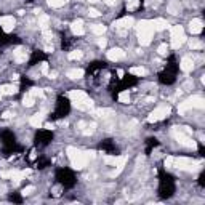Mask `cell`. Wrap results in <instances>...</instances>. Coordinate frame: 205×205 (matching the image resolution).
Wrapping results in <instances>:
<instances>
[{
  "label": "cell",
  "instance_id": "6da1fadb",
  "mask_svg": "<svg viewBox=\"0 0 205 205\" xmlns=\"http://www.w3.org/2000/svg\"><path fill=\"white\" fill-rule=\"evenodd\" d=\"M136 32H138V40L143 47H147L152 40L154 36V27H152V21L147 19H141L138 24H136Z\"/></svg>",
  "mask_w": 205,
  "mask_h": 205
},
{
  "label": "cell",
  "instance_id": "7a4b0ae2",
  "mask_svg": "<svg viewBox=\"0 0 205 205\" xmlns=\"http://www.w3.org/2000/svg\"><path fill=\"white\" fill-rule=\"evenodd\" d=\"M172 135L175 136V140H176L179 144H183V146H186V147H191V149H196V147H197L196 141L191 138L192 130H191L189 127H173Z\"/></svg>",
  "mask_w": 205,
  "mask_h": 205
},
{
  "label": "cell",
  "instance_id": "3957f363",
  "mask_svg": "<svg viewBox=\"0 0 205 205\" xmlns=\"http://www.w3.org/2000/svg\"><path fill=\"white\" fill-rule=\"evenodd\" d=\"M203 106H205L203 98H202V96H199V95H194V96L188 98L184 102H181L179 107H178V112H179V114H184L186 111L194 109V107H196V109H203Z\"/></svg>",
  "mask_w": 205,
  "mask_h": 205
},
{
  "label": "cell",
  "instance_id": "277c9868",
  "mask_svg": "<svg viewBox=\"0 0 205 205\" xmlns=\"http://www.w3.org/2000/svg\"><path fill=\"white\" fill-rule=\"evenodd\" d=\"M95 157H96V152H95V151H80V152H79V155L71 160V165H72L74 170H82V168H83L90 160H92V159H95Z\"/></svg>",
  "mask_w": 205,
  "mask_h": 205
},
{
  "label": "cell",
  "instance_id": "5b68a950",
  "mask_svg": "<svg viewBox=\"0 0 205 205\" xmlns=\"http://www.w3.org/2000/svg\"><path fill=\"white\" fill-rule=\"evenodd\" d=\"M200 167V164L191 160L188 157H173V164L172 168H179V170H188V172H192V170H197Z\"/></svg>",
  "mask_w": 205,
  "mask_h": 205
},
{
  "label": "cell",
  "instance_id": "8992f818",
  "mask_svg": "<svg viewBox=\"0 0 205 205\" xmlns=\"http://www.w3.org/2000/svg\"><path fill=\"white\" fill-rule=\"evenodd\" d=\"M170 36H172V47H173V48H179L181 45L186 42V36H184L183 26H173V27H170Z\"/></svg>",
  "mask_w": 205,
  "mask_h": 205
},
{
  "label": "cell",
  "instance_id": "52a82bcc",
  "mask_svg": "<svg viewBox=\"0 0 205 205\" xmlns=\"http://www.w3.org/2000/svg\"><path fill=\"white\" fill-rule=\"evenodd\" d=\"M170 112H172V107L167 106V104H162V106L155 107V109L149 114L147 122H149V123H154V122H159V120H164L165 117L170 116Z\"/></svg>",
  "mask_w": 205,
  "mask_h": 205
},
{
  "label": "cell",
  "instance_id": "ba28073f",
  "mask_svg": "<svg viewBox=\"0 0 205 205\" xmlns=\"http://www.w3.org/2000/svg\"><path fill=\"white\" fill-rule=\"evenodd\" d=\"M112 26L116 27V29H130V27L135 26V19L131 16H123V18L117 19Z\"/></svg>",
  "mask_w": 205,
  "mask_h": 205
},
{
  "label": "cell",
  "instance_id": "9c48e42d",
  "mask_svg": "<svg viewBox=\"0 0 205 205\" xmlns=\"http://www.w3.org/2000/svg\"><path fill=\"white\" fill-rule=\"evenodd\" d=\"M15 24H16V19L13 16H2L0 18V26L5 32H11L15 29Z\"/></svg>",
  "mask_w": 205,
  "mask_h": 205
},
{
  "label": "cell",
  "instance_id": "30bf717a",
  "mask_svg": "<svg viewBox=\"0 0 205 205\" xmlns=\"http://www.w3.org/2000/svg\"><path fill=\"white\" fill-rule=\"evenodd\" d=\"M74 107H77L79 111H92L93 109V101L90 99L88 96L80 99V101H77V102H72Z\"/></svg>",
  "mask_w": 205,
  "mask_h": 205
},
{
  "label": "cell",
  "instance_id": "8fae6325",
  "mask_svg": "<svg viewBox=\"0 0 205 205\" xmlns=\"http://www.w3.org/2000/svg\"><path fill=\"white\" fill-rule=\"evenodd\" d=\"M125 160H127V157H125V155H122V157H111V155H106V157H104V162H106V164L114 165V167H119V168H123Z\"/></svg>",
  "mask_w": 205,
  "mask_h": 205
},
{
  "label": "cell",
  "instance_id": "7c38bea8",
  "mask_svg": "<svg viewBox=\"0 0 205 205\" xmlns=\"http://www.w3.org/2000/svg\"><path fill=\"white\" fill-rule=\"evenodd\" d=\"M107 58L111 61H120V60L125 58V51L122 48H112V50L107 51Z\"/></svg>",
  "mask_w": 205,
  "mask_h": 205
},
{
  "label": "cell",
  "instance_id": "4fadbf2b",
  "mask_svg": "<svg viewBox=\"0 0 205 205\" xmlns=\"http://www.w3.org/2000/svg\"><path fill=\"white\" fill-rule=\"evenodd\" d=\"M43 119H45V112H37V114H34V116L29 119V123L32 125V127H36V128H40L43 125Z\"/></svg>",
  "mask_w": 205,
  "mask_h": 205
},
{
  "label": "cell",
  "instance_id": "5bb4252c",
  "mask_svg": "<svg viewBox=\"0 0 205 205\" xmlns=\"http://www.w3.org/2000/svg\"><path fill=\"white\" fill-rule=\"evenodd\" d=\"M13 56H15V61H16V63H26L27 58H29L27 51H26L24 48H21V47L13 51Z\"/></svg>",
  "mask_w": 205,
  "mask_h": 205
},
{
  "label": "cell",
  "instance_id": "9a60e30c",
  "mask_svg": "<svg viewBox=\"0 0 205 205\" xmlns=\"http://www.w3.org/2000/svg\"><path fill=\"white\" fill-rule=\"evenodd\" d=\"M67 96H69V99H71L72 102H77V101L87 98L88 95H87L85 92H82V90H71V92L67 93Z\"/></svg>",
  "mask_w": 205,
  "mask_h": 205
},
{
  "label": "cell",
  "instance_id": "2e32d148",
  "mask_svg": "<svg viewBox=\"0 0 205 205\" xmlns=\"http://www.w3.org/2000/svg\"><path fill=\"white\" fill-rule=\"evenodd\" d=\"M202 29H203V22L200 19H192L189 22V31H191V34H194V36L196 34H200Z\"/></svg>",
  "mask_w": 205,
  "mask_h": 205
},
{
  "label": "cell",
  "instance_id": "e0dca14e",
  "mask_svg": "<svg viewBox=\"0 0 205 205\" xmlns=\"http://www.w3.org/2000/svg\"><path fill=\"white\" fill-rule=\"evenodd\" d=\"M179 67H181V71H183V72H191L192 69H194V61H192L189 56H184V58L181 60Z\"/></svg>",
  "mask_w": 205,
  "mask_h": 205
},
{
  "label": "cell",
  "instance_id": "ac0fdd59",
  "mask_svg": "<svg viewBox=\"0 0 205 205\" xmlns=\"http://www.w3.org/2000/svg\"><path fill=\"white\" fill-rule=\"evenodd\" d=\"M71 31L75 34V36H83V32H85V29H83V21H82V19H75L72 24H71Z\"/></svg>",
  "mask_w": 205,
  "mask_h": 205
},
{
  "label": "cell",
  "instance_id": "d6986e66",
  "mask_svg": "<svg viewBox=\"0 0 205 205\" xmlns=\"http://www.w3.org/2000/svg\"><path fill=\"white\" fill-rule=\"evenodd\" d=\"M152 27H154V31H165L168 27V22L164 18H157L152 21Z\"/></svg>",
  "mask_w": 205,
  "mask_h": 205
},
{
  "label": "cell",
  "instance_id": "ffe728a7",
  "mask_svg": "<svg viewBox=\"0 0 205 205\" xmlns=\"http://www.w3.org/2000/svg\"><path fill=\"white\" fill-rule=\"evenodd\" d=\"M167 10H168V13H170V15H173V16L179 15V10H181L179 2H178V0H172V2L167 5Z\"/></svg>",
  "mask_w": 205,
  "mask_h": 205
},
{
  "label": "cell",
  "instance_id": "44dd1931",
  "mask_svg": "<svg viewBox=\"0 0 205 205\" xmlns=\"http://www.w3.org/2000/svg\"><path fill=\"white\" fill-rule=\"evenodd\" d=\"M66 75L69 77L71 80H79V79L83 77V71L82 69H71V71H67Z\"/></svg>",
  "mask_w": 205,
  "mask_h": 205
},
{
  "label": "cell",
  "instance_id": "7402d4cb",
  "mask_svg": "<svg viewBox=\"0 0 205 205\" xmlns=\"http://www.w3.org/2000/svg\"><path fill=\"white\" fill-rule=\"evenodd\" d=\"M18 92V90H16V87L15 85H2V87H0V93H2V95H15Z\"/></svg>",
  "mask_w": 205,
  "mask_h": 205
},
{
  "label": "cell",
  "instance_id": "603a6c76",
  "mask_svg": "<svg viewBox=\"0 0 205 205\" xmlns=\"http://www.w3.org/2000/svg\"><path fill=\"white\" fill-rule=\"evenodd\" d=\"M48 21H50V18L47 15H43V13L39 15V26H40L42 31L43 29H48Z\"/></svg>",
  "mask_w": 205,
  "mask_h": 205
},
{
  "label": "cell",
  "instance_id": "cb8c5ba5",
  "mask_svg": "<svg viewBox=\"0 0 205 205\" xmlns=\"http://www.w3.org/2000/svg\"><path fill=\"white\" fill-rule=\"evenodd\" d=\"M95 116H98V117H102V119H106V117L112 116V109H106V107L96 109V111H95Z\"/></svg>",
  "mask_w": 205,
  "mask_h": 205
},
{
  "label": "cell",
  "instance_id": "d4e9b609",
  "mask_svg": "<svg viewBox=\"0 0 205 205\" xmlns=\"http://www.w3.org/2000/svg\"><path fill=\"white\" fill-rule=\"evenodd\" d=\"M189 48L191 50H202L203 48V43L199 39H191L189 40Z\"/></svg>",
  "mask_w": 205,
  "mask_h": 205
},
{
  "label": "cell",
  "instance_id": "484cf974",
  "mask_svg": "<svg viewBox=\"0 0 205 205\" xmlns=\"http://www.w3.org/2000/svg\"><path fill=\"white\" fill-rule=\"evenodd\" d=\"M22 104H24L26 107H31V106H34V104H36V98H34L31 93H27L24 98H22Z\"/></svg>",
  "mask_w": 205,
  "mask_h": 205
},
{
  "label": "cell",
  "instance_id": "4316f807",
  "mask_svg": "<svg viewBox=\"0 0 205 205\" xmlns=\"http://www.w3.org/2000/svg\"><path fill=\"white\" fill-rule=\"evenodd\" d=\"M92 32L96 34V36H102V34L106 32V26H102V24H93V26H92Z\"/></svg>",
  "mask_w": 205,
  "mask_h": 205
},
{
  "label": "cell",
  "instance_id": "83f0119b",
  "mask_svg": "<svg viewBox=\"0 0 205 205\" xmlns=\"http://www.w3.org/2000/svg\"><path fill=\"white\" fill-rule=\"evenodd\" d=\"M47 2H48V5H50L51 8H61V7L66 5L67 0H47Z\"/></svg>",
  "mask_w": 205,
  "mask_h": 205
},
{
  "label": "cell",
  "instance_id": "f1b7e54d",
  "mask_svg": "<svg viewBox=\"0 0 205 205\" xmlns=\"http://www.w3.org/2000/svg\"><path fill=\"white\" fill-rule=\"evenodd\" d=\"M130 74H133V75H146V69L144 67H141V66H136V67H131L130 69Z\"/></svg>",
  "mask_w": 205,
  "mask_h": 205
},
{
  "label": "cell",
  "instance_id": "f546056e",
  "mask_svg": "<svg viewBox=\"0 0 205 205\" xmlns=\"http://www.w3.org/2000/svg\"><path fill=\"white\" fill-rule=\"evenodd\" d=\"M140 7V0H127V10L128 11H133Z\"/></svg>",
  "mask_w": 205,
  "mask_h": 205
},
{
  "label": "cell",
  "instance_id": "4dcf8cb0",
  "mask_svg": "<svg viewBox=\"0 0 205 205\" xmlns=\"http://www.w3.org/2000/svg\"><path fill=\"white\" fill-rule=\"evenodd\" d=\"M34 98H43L45 96V92L43 90H40V88H31V92H29Z\"/></svg>",
  "mask_w": 205,
  "mask_h": 205
},
{
  "label": "cell",
  "instance_id": "1f68e13d",
  "mask_svg": "<svg viewBox=\"0 0 205 205\" xmlns=\"http://www.w3.org/2000/svg\"><path fill=\"white\" fill-rule=\"evenodd\" d=\"M119 101L123 102V104H128V101H130V93L128 92H122L119 95Z\"/></svg>",
  "mask_w": 205,
  "mask_h": 205
},
{
  "label": "cell",
  "instance_id": "d6a6232c",
  "mask_svg": "<svg viewBox=\"0 0 205 205\" xmlns=\"http://www.w3.org/2000/svg\"><path fill=\"white\" fill-rule=\"evenodd\" d=\"M67 58H69V60H80L82 58V51H79V50L71 51L69 55H67Z\"/></svg>",
  "mask_w": 205,
  "mask_h": 205
},
{
  "label": "cell",
  "instance_id": "836d02e7",
  "mask_svg": "<svg viewBox=\"0 0 205 205\" xmlns=\"http://www.w3.org/2000/svg\"><path fill=\"white\" fill-rule=\"evenodd\" d=\"M157 51H159V55H162V56H165L167 53H168V45L167 43H162L160 47L157 48Z\"/></svg>",
  "mask_w": 205,
  "mask_h": 205
},
{
  "label": "cell",
  "instance_id": "e575fe53",
  "mask_svg": "<svg viewBox=\"0 0 205 205\" xmlns=\"http://www.w3.org/2000/svg\"><path fill=\"white\" fill-rule=\"evenodd\" d=\"M42 34H43V39H45V40H48V42H50V40H51V37H53V34H51V31H50V29H43V31H42Z\"/></svg>",
  "mask_w": 205,
  "mask_h": 205
},
{
  "label": "cell",
  "instance_id": "d590c367",
  "mask_svg": "<svg viewBox=\"0 0 205 205\" xmlns=\"http://www.w3.org/2000/svg\"><path fill=\"white\" fill-rule=\"evenodd\" d=\"M96 128V123H90L88 125V130H83V135H93Z\"/></svg>",
  "mask_w": 205,
  "mask_h": 205
},
{
  "label": "cell",
  "instance_id": "8d00e7d4",
  "mask_svg": "<svg viewBox=\"0 0 205 205\" xmlns=\"http://www.w3.org/2000/svg\"><path fill=\"white\" fill-rule=\"evenodd\" d=\"M34 191H36V188H34V186H27V188L22 189V196H31Z\"/></svg>",
  "mask_w": 205,
  "mask_h": 205
},
{
  "label": "cell",
  "instance_id": "74e56055",
  "mask_svg": "<svg viewBox=\"0 0 205 205\" xmlns=\"http://www.w3.org/2000/svg\"><path fill=\"white\" fill-rule=\"evenodd\" d=\"M40 71H42V74H45V75H48V72H50V67H48V63H42V66H40Z\"/></svg>",
  "mask_w": 205,
  "mask_h": 205
},
{
  "label": "cell",
  "instance_id": "f35d334b",
  "mask_svg": "<svg viewBox=\"0 0 205 205\" xmlns=\"http://www.w3.org/2000/svg\"><path fill=\"white\" fill-rule=\"evenodd\" d=\"M88 15L92 16V18H98V16H99L101 13H99L98 10H95V8H90V10H88Z\"/></svg>",
  "mask_w": 205,
  "mask_h": 205
},
{
  "label": "cell",
  "instance_id": "ab89813d",
  "mask_svg": "<svg viewBox=\"0 0 205 205\" xmlns=\"http://www.w3.org/2000/svg\"><path fill=\"white\" fill-rule=\"evenodd\" d=\"M106 43H107L106 39H99V40H98V45H99L101 48H104V47H106Z\"/></svg>",
  "mask_w": 205,
  "mask_h": 205
},
{
  "label": "cell",
  "instance_id": "60d3db41",
  "mask_svg": "<svg viewBox=\"0 0 205 205\" xmlns=\"http://www.w3.org/2000/svg\"><path fill=\"white\" fill-rule=\"evenodd\" d=\"M119 2V0H104V3L106 5H109V7H112V5H116Z\"/></svg>",
  "mask_w": 205,
  "mask_h": 205
},
{
  "label": "cell",
  "instance_id": "b9f144b4",
  "mask_svg": "<svg viewBox=\"0 0 205 205\" xmlns=\"http://www.w3.org/2000/svg\"><path fill=\"white\" fill-rule=\"evenodd\" d=\"M45 128L47 130H55V123H45Z\"/></svg>",
  "mask_w": 205,
  "mask_h": 205
},
{
  "label": "cell",
  "instance_id": "7bdbcfd3",
  "mask_svg": "<svg viewBox=\"0 0 205 205\" xmlns=\"http://www.w3.org/2000/svg\"><path fill=\"white\" fill-rule=\"evenodd\" d=\"M45 51H47V53H51V51H53V47H51V45H45Z\"/></svg>",
  "mask_w": 205,
  "mask_h": 205
},
{
  "label": "cell",
  "instance_id": "ee69618b",
  "mask_svg": "<svg viewBox=\"0 0 205 205\" xmlns=\"http://www.w3.org/2000/svg\"><path fill=\"white\" fill-rule=\"evenodd\" d=\"M48 75H50V79H56L58 72H56V71H51V72H48Z\"/></svg>",
  "mask_w": 205,
  "mask_h": 205
},
{
  "label": "cell",
  "instance_id": "f6af8a7d",
  "mask_svg": "<svg viewBox=\"0 0 205 205\" xmlns=\"http://www.w3.org/2000/svg\"><path fill=\"white\" fill-rule=\"evenodd\" d=\"M77 127H79V128H83V127H87V122H83V120H82V122H79V123H77Z\"/></svg>",
  "mask_w": 205,
  "mask_h": 205
},
{
  "label": "cell",
  "instance_id": "bcb514c9",
  "mask_svg": "<svg viewBox=\"0 0 205 205\" xmlns=\"http://www.w3.org/2000/svg\"><path fill=\"white\" fill-rule=\"evenodd\" d=\"M2 117H3V119H10V117H11V114L7 111V112H3V114H2Z\"/></svg>",
  "mask_w": 205,
  "mask_h": 205
},
{
  "label": "cell",
  "instance_id": "7dc6e473",
  "mask_svg": "<svg viewBox=\"0 0 205 205\" xmlns=\"http://www.w3.org/2000/svg\"><path fill=\"white\" fill-rule=\"evenodd\" d=\"M117 74H119V77H123V71H122V69H119Z\"/></svg>",
  "mask_w": 205,
  "mask_h": 205
},
{
  "label": "cell",
  "instance_id": "c3c4849f",
  "mask_svg": "<svg viewBox=\"0 0 205 205\" xmlns=\"http://www.w3.org/2000/svg\"><path fill=\"white\" fill-rule=\"evenodd\" d=\"M146 101H147V102H152V101H154V98H152V96H149V98H146Z\"/></svg>",
  "mask_w": 205,
  "mask_h": 205
},
{
  "label": "cell",
  "instance_id": "681fc988",
  "mask_svg": "<svg viewBox=\"0 0 205 205\" xmlns=\"http://www.w3.org/2000/svg\"><path fill=\"white\" fill-rule=\"evenodd\" d=\"M90 3H96V2H99V0H88Z\"/></svg>",
  "mask_w": 205,
  "mask_h": 205
},
{
  "label": "cell",
  "instance_id": "f907efd6",
  "mask_svg": "<svg viewBox=\"0 0 205 205\" xmlns=\"http://www.w3.org/2000/svg\"><path fill=\"white\" fill-rule=\"evenodd\" d=\"M2 96H3V95H2V93H0V99H2Z\"/></svg>",
  "mask_w": 205,
  "mask_h": 205
}]
</instances>
